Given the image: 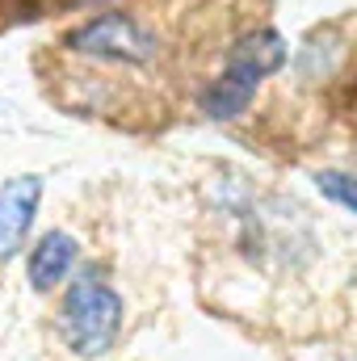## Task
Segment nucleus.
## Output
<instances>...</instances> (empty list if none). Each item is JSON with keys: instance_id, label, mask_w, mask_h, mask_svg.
<instances>
[{"instance_id": "5", "label": "nucleus", "mask_w": 357, "mask_h": 361, "mask_svg": "<svg viewBox=\"0 0 357 361\" xmlns=\"http://www.w3.org/2000/svg\"><path fill=\"white\" fill-rule=\"evenodd\" d=\"M76 257H80V244H76L68 231H47V235L30 248V261H25L30 286H34L38 294H51L55 286L68 281V273L76 269Z\"/></svg>"}, {"instance_id": "4", "label": "nucleus", "mask_w": 357, "mask_h": 361, "mask_svg": "<svg viewBox=\"0 0 357 361\" xmlns=\"http://www.w3.org/2000/svg\"><path fill=\"white\" fill-rule=\"evenodd\" d=\"M38 202H42L38 173H21V177H8L0 185V261H13L21 252V244L34 227Z\"/></svg>"}, {"instance_id": "2", "label": "nucleus", "mask_w": 357, "mask_h": 361, "mask_svg": "<svg viewBox=\"0 0 357 361\" xmlns=\"http://www.w3.org/2000/svg\"><path fill=\"white\" fill-rule=\"evenodd\" d=\"M122 298L97 273H80L59 307V332L76 357H105L122 332Z\"/></svg>"}, {"instance_id": "6", "label": "nucleus", "mask_w": 357, "mask_h": 361, "mask_svg": "<svg viewBox=\"0 0 357 361\" xmlns=\"http://www.w3.org/2000/svg\"><path fill=\"white\" fill-rule=\"evenodd\" d=\"M311 180H315V189H320L328 202H337V206H345L349 214H357V177H353V173H341V169H320Z\"/></svg>"}, {"instance_id": "3", "label": "nucleus", "mask_w": 357, "mask_h": 361, "mask_svg": "<svg viewBox=\"0 0 357 361\" xmlns=\"http://www.w3.org/2000/svg\"><path fill=\"white\" fill-rule=\"evenodd\" d=\"M63 47L89 59H109V63H147L160 51L156 34L131 13H97L76 30H68Z\"/></svg>"}, {"instance_id": "1", "label": "nucleus", "mask_w": 357, "mask_h": 361, "mask_svg": "<svg viewBox=\"0 0 357 361\" xmlns=\"http://www.w3.org/2000/svg\"><path fill=\"white\" fill-rule=\"evenodd\" d=\"M286 59H290V47H286V38H282L277 30H253V34H244V38L227 51L223 72L202 89V114L214 118V122L240 118V114L253 105L261 80L273 76Z\"/></svg>"}]
</instances>
